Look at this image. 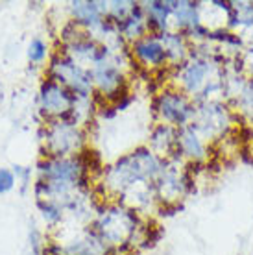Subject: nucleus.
Returning <instances> with one entry per match:
<instances>
[{"label": "nucleus", "instance_id": "nucleus-1", "mask_svg": "<svg viewBox=\"0 0 253 255\" xmlns=\"http://www.w3.org/2000/svg\"><path fill=\"white\" fill-rule=\"evenodd\" d=\"M170 165L166 157H161L152 148L140 146L131 153L124 155L113 166H109L108 179L111 185H117L121 191H126L131 185H137L139 181H152L165 172V168Z\"/></svg>", "mask_w": 253, "mask_h": 255}, {"label": "nucleus", "instance_id": "nucleus-2", "mask_svg": "<svg viewBox=\"0 0 253 255\" xmlns=\"http://www.w3.org/2000/svg\"><path fill=\"white\" fill-rule=\"evenodd\" d=\"M153 113L157 117L161 124L172 126L179 129V128L189 126L194 121L196 115V104L194 100L187 96L181 89L177 87H168V89L161 91L155 100H153Z\"/></svg>", "mask_w": 253, "mask_h": 255}, {"label": "nucleus", "instance_id": "nucleus-3", "mask_svg": "<svg viewBox=\"0 0 253 255\" xmlns=\"http://www.w3.org/2000/svg\"><path fill=\"white\" fill-rule=\"evenodd\" d=\"M233 119L235 115L229 109V106L218 98V100H207V102L196 104V115L190 124L209 142V140L226 137L231 124H233Z\"/></svg>", "mask_w": 253, "mask_h": 255}, {"label": "nucleus", "instance_id": "nucleus-4", "mask_svg": "<svg viewBox=\"0 0 253 255\" xmlns=\"http://www.w3.org/2000/svg\"><path fill=\"white\" fill-rule=\"evenodd\" d=\"M50 80L61 83L63 87L76 95L78 98H87L93 91V70L83 69L74 58L67 56H54L50 65Z\"/></svg>", "mask_w": 253, "mask_h": 255}, {"label": "nucleus", "instance_id": "nucleus-5", "mask_svg": "<svg viewBox=\"0 0 253 255\" xmlns=\"http://www.w3.org/2000/svg\"><path fill=\"white\" fill-rule=\"evenodd\" d=\"M78 96L72 95L67 87L54 80H46L41 87V106L46 115H54L57 119L65 117L76 108Z\"/></svg>", "mask_w": 253, "mask_h": 255}, {"label": "nucleus", "instance_id": "nucleus-6", "mask_svg": "<svg viewBox=\"0 0 253 255\" xmlns=\"http://www.w3.org/2000/svg\"><path fill=\"white\" fill-rule=\"evenodd\" d=\"M48 144L56 157H65L69 153H80L83 144V133L82 129L69 122H54L48 133Z\"/></svg>", "mask_w": 253, "mask_h": 255}, {"label": "nucleus", "instance_id": "nucleus-7", "mask_svg": "<svg viewBox=\"0 0 253 255\" xmlns=\"http://www.w3.org/2000/svg\"><path fill=\"white\" fill-rule=\"evenodd\" d=\"M129 50H131V56L139 63H142V67H152V69H163L166 63H168V58H166V50L165 45L159 35H153V33H146L140 39L133 41L129 45Z\"/></svg>", "mask_w": 253, "mask_h": 255}, {"label": "nucleus", "instance_id": "nucleus-8", "mask_svg": "<svg viewBox=\"0 0 253 255\" xmlns=\"http://www.w3.org/2000/svg\"><path fill=\"white\" fill-rule=\"evenodd\" d=\"M72 19L83 28H98L109 11V4L104 2H72Z\"/></svg>", "mask_w": 253, "mask_h": 255}, {"label": "nucleus", "instance_id": "nucleus-9", "mask_svg": "<svg viewBox=\"0 0 253 255\" xmlns=\"http://www.w3.org/2000/svg\"><path fill=\"white\" fill-rule=\"evenodd\" d=\"M202 2H190V0L172 2V19H174L176 32L185 33L187 30L200 24L202 22Z\"/></svg>", "mask_w": 253, "mask_h": 255}, {"label": "nucleus", "instance_id": "nucleus-10", "mask_svg": "<svg viewBox=\"0 0 253 255\" xmlns=\"http://www.w3.org/2000/svg\"><path fill=\"white\" fill-rule=\"evenodd\" d=\"M159 37H161L163 45H165L166 58H168L170 67H176V65L183 63L185 59L189 58L192 43H190L181 32H176V30L172 32V30H168V32L161 33Z\"/></svg>", "mask_w": 253, "mask_h": 255}, {"label": "nucleus", "instance_id": "nucleus-11", "mask_svg": "<svg viewBox=\"0 0 253 255\" xmlns=\"http://www.w3.org/2000/svg\"><path fill=\"white\" fill-rule=\"evenodd\" d=\"M177 144V129L166 124H157L150 135V146L161 157H170L176 152Z\"/></svg>", "mask_w": 253, "mask_h": 255}, {"label": "nucleus", "instance_id": "nucleus-12", "mask_svg": "<svg viewBox=\"0 0 253 255\" xmlns=\"http://www.w3.org/2000/svg\"><path fill=\"white\" fill-rule=\"evenodd\" d=\"M213 41L216 45L226 46L233 52H241L244 48V37H242L239 32H233L229 28H216V30H211L209 37H207V43Z\"/></svg>", "mask_w": 253, "mask_h": 255}, {"label": "nucleus", "instance_id": "nucleus-13", "mask_svg": "<svg viewBox=\"0 0 253 255\" xmlns=\"http://www.w3.org/2000/svg\"><path fill=\"white\" fill-rule=\"evenodd\" d=\"M231 102H233L235 109H237L242 117L253 121V74L244 82L241 93L235 96Z\"/></svg>", "mask_w": 253, "mask_h": 255}, {"label": "nucleus", "instance_id": "nucleus-14", "mask_svg": "<svg viewBox=\"0 0 253 255\" xmlns=\"http://www.w3.org/2000/svg\"><path fill=\"white\" fill-rule=\"evenodd\" d=\"M46 45H44L41 39H33L30 43V48H28V58L32 59L33 63H43L44 58H46Z\"/></svg>", "mask_w": 253, "mask_h": 255}, {"label": "nucleus", "instance_id": "nucleus-15", "mask_svg": "<svg viewBox=\"0 0 253 255\" xmlns=\"http://www.w3.org/2000/svg\"><path fill=\"white\" fill-rule=\"evenodd\" d=\"M39 207L43 211V217L48 220V222H59L61 220V207L50 200L46 202H39Z\"/></svg>", "mask_w": 253, "mask_h": 255}, {"label": "nucleus", "instance_id": "nucleus-16", "mask_svg": "<svg viewBox=\"0 0 253 255\" xmlns=\"http://www.w3.org/2000/svg\"><path fill=\"white\" fill-rule=\"evenodd\" d=\"M15 185V178L7 168H0V194L11 191Z\"/></svg>", "mask_w": 253, "mask_h": 255}, {"label": "nucleus", "instance_id": "nucleus-17", "mask_svg": "<svg viewBox=\"0 0 253 255\" xmlns=\"http://www.w3.org/2000/svg\"><path fill=\"white\" fill-rule=\"evenodd\" d=\"M252 159H253V142H252Z\"/></svg>", "mask_w": 253, "mask_h": 255}]
</instances>
